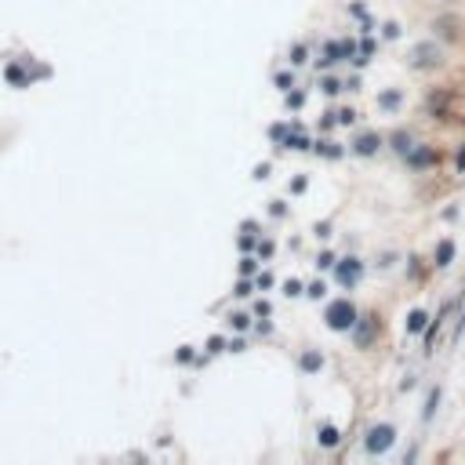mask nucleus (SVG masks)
<instances>
[{
  "label": "nucleus",
  "instance_id": "f257e3e1",
  "mask_svg": "<svg viewBox=\"0 0 465 465\" xmlns=\"http://www.w3.org/2000/svg\"><path fill=\"white\" fill-rule=\"evenodd\" d=\"M353 320H356V309H353V302L338 298V302H331V305H327V324H331L334 331H346V327H353Z\"/></svg>",
  "mask_w": 465,
  "mask_h": 465
},
{
  "label": "nucleus",
  "instance_id": "f03ea898",
  "mask_svg": "<svg viewBox=\"0 0 465 465\" xmlns=\"http://www.w3.org/2000/svg\"><path fill=\"white\" fill-rule=\"evenodd\" d=\"M396 444V429L393 425H375V429H371L367 432V454H382V451H389Z\"/></svg>",
  "mask_w": 465,
  "mask_h": 465
},
{
  "label": "nucleus",
  "instance_id": "7ed1b4c3",
  "mask_svg": "<svg viewBox=\"0 0 465 465\" xmlns=\"http://www.w3.org/2000/svg\"><path fill=\"white\" fill-rule=\"evenodd\" d=\"M360 269H363V262H356V258H346V262H338V266H334V276H338L342 284H353L356 276H360Z\"/></svg>",
  "mask_w": 465,
  "mask_h": 465
},
{
  "label": "nucleus",
  "instance_id": "20e7f679",
  "mask_svg": "<svg viewBox=\"0 0 465 465\" xmlns=\"http://www.w3.org/2000/svg\"><path fill=\"white\" fill-rule=\"evenodd\" d=\"M451 258H454V244L444 240V244L437 247V266H451Z\"/></svg>",
  "mask_w": 465,
  "mask_h": 465
},
{
  "label": "nucleus",
  "instance_id": "39448f33",
  "mask_svg": "<svg viewBox=\"0 0 465 465\" xmlns=\"http://www.w3.org/2000/svg\"><path fill=\"white\" fill-rule=\"evenodd\" d=\"M415 62H418V66H422V62H425V66H432V62H437V48H418Z\"/></svg>",
  "mask_w": 465,
  "mask_h": 465
},
{
  "label": "nucleus",
  "instance_id": "423d86ee",
  "mask_svg": "<svg viewBox=\"0 0 465 465\" xmlns=\"http://www.w3.org/2000/svg\"><path fill=\"white\" fill-rule=\"evenodd\" d=\"M375 146H378L375 135H360V138H356V153H375Z\"/></svg>",
  "mask_w": 465,
  "mask_h": 465
},
{
  "label": "nucleus",
  "instance_id": "0eeeda50",
  "mask_svg": "<svg viewBox=\"0 0 465 465\" xmlns=\"http://www.w3.org/2000/svg\"><path fill=\"white\" fill-rule=\"evenodd\" d=\"M425 320H429V317L422 313V309H415L411 320H407V331H422V327H425Z\"/></svg>",
  "mask_w": 465,
  "mask_h": 465
},
{
  "label": "nucleus",
  "instance_id": "6e6552de",
  "mask_svg": "<svg viewBox=\"0 0 465 465\" xmlns=\"http://www.w3.org/2000/svg\"><path fill=\"white\" fill-rule=\"evenodd\" d=\"M320 444H324V447H331V444H338V429H331V425H324V429H320Z\"/></svg>",
  "mask_w": 465,
  "mask_h": 465
},
{
  "label": "nucleus",
  "instance_id": "1a4fd4ad",
  "mask_svg": "<svg viewBox=\"0 0 465 465\" xmlns=\"http://www.w3.org/2000/svg\"><path fill=\"white\" fill-rule=\"evenodd\" d=\"M437 404H440V389H432V396H429V407H425V418H432V415H437Z\"/></svg>",
  "mask_w": 465,
  "mask_h": 465
},
{
  "label": "nucleus",
  "instance_id": "9d476101",
  "mask_svg": "<svg viewBox=\"0 0 465 465\" xmlns=\"http://www.w3.org/2000/svg\"><path fill=\"white\" fill-rule=\"evenodd\" d=\"M302 363H305L309 371H317V367H320V353H309V356H305Z\"/></svg>",
  "mask_w": 465,
  "mask_h": 465
},
{
  "label": "nucleus",
  "instance_id": "9b49d317",
  "mask_svg": "<svg viewBox=\"0 0 465 465\" xmlns=\"http://www.w3.org/2000/svg\"><path fill=\"white\" fill-rule=\"evenodd\" d=\"M382 106H400V95H396V91H385V95H382Z\"/></svg>",
  "mask_w": 465,
  "mask_h": 465
}]
</instances>
